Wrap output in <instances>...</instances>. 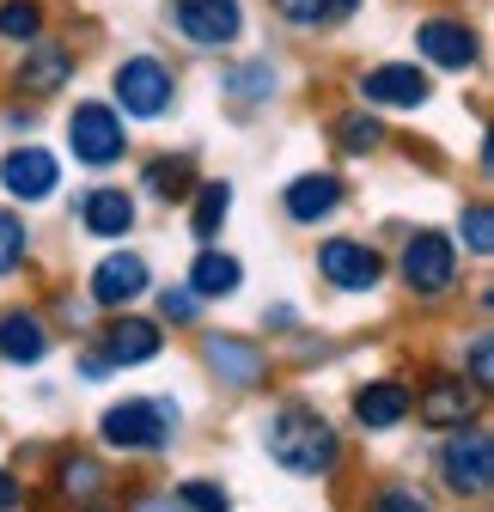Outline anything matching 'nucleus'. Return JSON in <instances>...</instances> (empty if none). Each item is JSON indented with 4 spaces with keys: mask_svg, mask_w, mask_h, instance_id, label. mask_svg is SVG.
Here are the masks:
<instances>
[{
    "mask_svg": "<svg viewBox=\"0 0 494 512\" xmlns=\"http://www.w3.org/2000/svg\"><path fill=\"white\" fill-rule=\"evenodd\" d=\"M269 7L293 25V31H330L342 19L360 13V0H269Z\"/></svg>",
    "mask_w": 494,
    "mask_h": 512,
    "instance_id": "22",
    "label": "nucleus"
},
{
    "mask_svg": "<svg viewBox=\"0 0 494 512\" xmlns=\"http://www.w3.org/2000/svg\"><path fill=\"white\" fill-rule=\"evenodd\" d=\"M0 37L7 43H37L43 37V0H0Z\"/></svg>",
    "mask_w": 494,
    "mask_h": 512,
    "instance_id": "27",
    "label": "nucleus"
},
{
    "mask_svg": "<svg viewBox=\"0 0 494 512\" xmlns=\"http://www.w3.org/2000/svg\"><path fill=\"white\" fill-rule=\"evenodd\" d=\"M318 275L336 287V293H373L385 281V256L360 238H324L318 244Z\"/></svg>",
    "mask_w": 494,
    "mask_h": 512,
    "instance_id": "8",
    "label": "nucleus"
},
{
    "mask_svg": "<svg viewBox=\"0 0 494 512\" xmlns=\"http://www.w3.org/2000/svg\"><path fill=\"white\" fill-rule=\"evenodd\" d=\"M68 147H74V159L92 165V171L116 165L122 153H129V128H122V110H116L110 98L74 104V116H68Z\"/></svg>",
    "mask_w": 494,
    "mask_h": 512,
    "instance_id": "4",
    "label": "nucleus"
},
{
    "mask_svg": "<svg viewBox=\"0 0 494 512\" xmlns=\"http://www.w3.org/2000/svg\"><path fill=\"white\" fill-rule=\"evenodd\" d=\"M49 354V330L37 311H7L0 317V360L7 366H37Z\"/></svg>",
    "mask_w": 494,
    "mask_h": 512,
    "instance_id": "20",
    "label": "nucleus"
},
{
    "mask_svg": "<svg viewBox=\"0 0 494 512\" xmlns=\"http://www.w3.org/2000/svg\"><path fill=\"white\" fill-rule=\"evenodd\" d=\"M98 342H104V360H110V366H147V360H159V348H165L159 324H153V317H135V311L110 317Z\"/></svg>",
    "mask_w": 494,
    "mask_h": 512,
    "instance_id": "16",
    "label": "nucleus"
},
{
    "mask_svg": "<svg viewBox=\"0 0 494 512\" xmlns=\"http://www.w3.org/2000/svg\"><path fill=\"white\" fill-rule=\"evenodd\" d=\"M141 189H147V196H159V202H190V189H196V159H190V153L153 159V165L141 171Z\"/></svg>",
    "mask_w": 494,
    "mask_h": 512,
    "instance_id": "21",
    "label": "nucleus"
},
{
    "mask_svg": "<svg viewBox=\"0 0 494 512\" xmlns=\"http://www.w3.org/2000/svg\"><path fill=\"white\" fill-rule=\"evenodd\" d=\"M440 476H446V488L464 494V500H482V494L494 488V445H488L482 427H452L446 452H440Z\"/></svg>",
    "mask_w": 494,
    "mask_h": 512,
    "instance_id": "5",
    "label": "nucleus"
},
{
    "mask_svg": "<svg viewBox=\"0 0 494 512\" xmlns=\"http://www.w3.org/2000/svg\"><path fill=\"white\" fill-rule=\"evenodd\" d=\"M409 409L427 421V427H464L470 415H476V384H464V378H434L421 397H409Z\"/></svg>",
    "mask_w": 494,
    "mask_h": 512,
    "instance_id": "17",
    "label": "nucleus"
},
{
    "mask_svg": "<svg viewBox=\"0 0 494 512\" xmlns=\"http://www.w3.org/2000/svg\"><path fill=\"white\" fill-rule=\"evenodd\" d=\"M373 512H427V506H421V500H415V494H409V488H385V494H379V506H373Z\"/></svg>",
    "mask_w": 494,
    "mask_h": 512,
    "instance_id": "34",
    "label": "nucleus"
},
{
    "mask_svg": "<svg viewBox=\"0 0 494 512\" xmlns=\"http://www.w3.org/2000/svg\"><path fill=\"white\" fill-rule=\"evenodd\" d=\"M238 281H244V269H238V256H226V250H202L196 269H190V293L196 299H232Z\"/></svg>",
    "mask_w": 494,
    "mask_h": 512,
    "instance_id": "23",
    "label": "nucleus"
},
{
    "mask_svg": "<svg viewBox=\"0 0 494 512\" xmlns=\"http://www.w3.org/2000/svg\"><path fill=\"white\" fill-rule=\"evenodd\" d=\"M80 232L92 238H129L135 232V196H122V189L98 183L80 196Z\"/></svg>",
    "mask_w": 494,
    "mask_h": 512,
    "instance_id": "18",
    "label": "nucleus"
},
{
    "mask_svg": "<svg viewBox=\"0 0 494 512\" xmlns=\"http://www.w3.org/2000/svg\"><path fill=\"white\" fill-rule=\"evenodd\" d=\"M171 31L183 43H196V49H232L238 31H244V7L238 0H171Z\"/></svg>",
    "mask_w": 494,
    "mask_h": 512,
    "instance_id": "6",
    "label": "nucleus"
},
{
    "mask_svg": "<svg viewBox=\"0 0 494 512\" xmlns=\"http://www.w3.org/2000/svg\"><path fill=\"white\" fill-rule=\"evenodd\" d=\"M177 433V403L171 397H129L110 403L98 421V439L116 445V452H165Z\"/></svg>",
    "mask_w": 494,
    "mask_h": 512,
    "instance_id": "2",
    "label": "nucleus"
},
{
    "mask_svg": "<svg viewBox=\"0 0 494 512\" xmlns=\"http://www.w3.org/2000/svg\"><path fill=\"white\" fill-rule=\"evenodd\" d=\"M409 384H397V378H379V384H360L354 391V421L360 427H373V433H385V427H397L403 415H409Z\"/></svg>",
    "mask_w": 494,
    "mask_h": 512,
    "instance_id": "19",
    "label": "nucleus"
},
{
    "mask_svg": "<svg viewBox=\"0 0 494 512\" xmlns=\"http://www.w3.org/2000/svg\"><path fill=\"white\" fill-rule=\"evenodd\" d=\"M196 311H202V299L190 287H165L159 293V317H165V324H196Z\"/></svg>",
    "mask_w": 494,
    "mask_h": 512,
    "instance_id": "32",
    "label": "nucleus"
},
{
    "mask_svg": "<svg viewBox=\"0 0 494 512\" xmlns=\"http://www.w3.org/2000/svg\"><path fill=\"white\" fill-rule=\"evenodd\" d=\"M177 500L190 506V512H232L226 488H220V482H202V476H196V482H183V488H177Z\"/></svg>",
    "mask_w": 494,
    "mask_h": 512,
    "instance_id": "31",
    "label": "nucleus"
},
{
    "mask_svg": "<svg viewBox=\"0 0 494 512\" xmlns=\"http://www.w3.org/2000/svg\"><path fill=\"white\" fill-rule=\"evenodd\" d=\"M427 98H434V86L415 61H379L360 74V110H421Z\"/></svg>",
    "mask_w": 494,
    "mask_h": 512,
    "instance_id": "9",
    "label": "nucleus"
},
{
    "mask_svg": "<svg viewBox=\"0 0 494 512\" xmlns=\"http://www.w3.org/2000/svg\"><path fill=\"white\" fill-rule=\"evenodd\" d=\"M135 512H190V506H183L177 494H141V500H135Z\"/></svg>",
    "mask_w": 494,
    "mask_h": 512,
    "instance_id": "35",
    "label": "nucleus"
},
{
    "mask_svg": "<svg viewBox=\"0 0 494 512\" xmlns=\"http://www.w3.org/2000/svg\"><path fill=\"white\" fill-rule=\"evenodd\" d=\"M330 141H336L348 159H366V153H379V147H385V128H379L373 110H348V116L330 122Z\"/></svg>",
    "mask_w": 494,
    "mask_h": 512,
    "instance_id": "24",
    "label": "nucleus"
},
{
    "mask_svg": "<svg viewBox=\"0 0 494 512\" xmlns=\"http://www.w3.org/2000/svg\"><path fill=\"white\" fill-rule=\"evenodd\" d=\"M147 256L141 250H110L104 263L92 269V299L104 305V311H129L141 293H147Z\"/></svg>",
    "mask_w": 494,
    "mask_h": 512,
    "instance_id": "12",
    "label": "nucleus"
},
{
    "mask_svg": "<svg viewBox=\"0 0 494 512\" xmlns=\"http://www.w3.org/2000/svg\"><path fill=\"white\" fill-rule=\"evenodd\" d=\"M202 360L220 384H232V391H251V384L269 372V354L257 342H244V336H208L202 342Z\"/></svg>",
    "mask_w": 494,
    "mask_h": 512,
    "instance_id": "15",
    "label": "nucleus"
},
{
    "mask_svg": "<svg viewBox=\"0 0 494 512\" xmlns=\"http://www.w3.org/2000/svg\"><path fill=\"white\" fill-rule=\"evenodd\" d=\"M415 49H421L427 61H434V68L464 74V68H476L482 37H476L464 19H421V25H415Z\"/></svg>",
    "mask_w": 494,
    "mask_h": 512,
    "instance_id": "11",
    "label": "nucleus"
},
{
    "mask_svg": "<svg viewBox=\"0 0 494 512\" xmlns=\"http://www.w3.org/2000/svg\"><path fill=\"white\" fill-rule=\"evenodd\" d=\"M25 250H31V232H25V220L0 208V275H13V269L25 263Z\"/></svg>",
    "mask_w": 494,
    "mask_h": 512,
    "instance_id": "30",
    "label": "nucleus"
},
{
    "mask_svg": "<svg viewBox=\"0 0 494 512\" xmlns=\"http://www.w3.org/2000/svg\"><path fill=\"white\" fill-rule=\"evenodd\" d=\"M342 208V177L336 171H305V177H293L287 189H281V214L293 220V226H318V220H330Z\"/></svg>",
    "mask_w": 494,
    "mask_h": 512,
    "instance_id": "14",
    "label": "nucleus"
},
{
    "mask_svg": "<svg viewBox=\"0 0 494 512\" xmlns=\"http://www.w3.org/2000/svg\"><path fill=\"white\" fill-rule=\"evenodd\" d=\"M470 384H476V391H488V384H494V348H488V336L470 342Z\"/></svg>",
    "mask_w": 494,
    "mask_h": 512,
    "instance_id": "33",
    "label": "nucleus"
},
{
    "mask_svg": "<svg viewBox=\"0 0 494 512\" xmlns=\"http://www.w3.org/2000/svg\"><path fill=\"white\" fill-rule=\"evenodd\" d=\"M110 98H116L122 116L153 122V116H165L177 104V74L159 55H129V61H116V74H110Z\"/></svg>",
    "mask_w": 494,
    "mask_h": 512,
    "instance_id": "3",
    "label": "nucleus"
},
{
    "mask_svg": "<svg viewBox=\"0 0 494 512\" xmlns=\"http://www.w3.org/2000/svg\"><path fill=\"white\" fill-rule=\"evenodd\" d=\"M55 482H61V494H68V500H80V506H92L98 494H104V464H92V458H61V470H55Z\"/></svg>",
    "mask_w": 494,
    "mask_h": 512,
    "instance_id": "26",
    "label": "nucleus"
},
{
    "mask_svg": "<svg viewBox=\"0 0 494 512\" xmlns=\"http://www.w3.org/2000/svg\"><path fill=\"white\" fill-rule=\"evenodd\" d=\"M19 92L25 98H55L61 86L74 80V49L68 43H49V37H37V43H25V55H19Z\"/></svg>",
    "mask_w": 494,
    "mask_h": 512,
    "instance_id": "13",
    "label": "nucleus"
},
{
    "mask_svg": "<svg viewBox=\"0 0 494 512\" xmlns=\"http://www.w3.org/2000/svg\"><path fill=\"white\" fill-rule=\"evenodd\" d=\"M452 275H458V244L446 232H434V226L409 232V244H403V281H409V293L440 299L452 287Z\"/></svg>",
    "mask_w": 494,
    "mask_h": 512,
    "instance_id": "7",
    "label": "nucleus"
},
{
    "mask_svg": "<svg viewBox=\"0 0 494 512\" xmlns=\"http://www.w3.org/2000/svg\"><path fill=\"white\" fill-rule=\"evenodd\" d=\"M458 238H464L470 256H488V250H494V208H488L482 196L464 202V214H458Z\"/></svg>",
    "mask_w": 494,
    "mask_h": 512,
    "instance_id": "29",
    "label": "nucleus"
},
{
    "mask_svg": "<svg viewBox=\"0 0 494 512\" xmlns=\"http://www.w3.org/2000/svg\"><path fill=\"white\" fill-rule=\"evenodd\" d=\"M263 445H269V458H275L281 470H293V476H330L336 458H342L336 427H330L318 409H305V403L275 409L269 427H263Z\"/></svg>",
    "mask_w": 494,
    "mask_h": 512,
    "instance_id": "1",
    "label": "nucleus"
},
{
    "mask_svg": "<svg viewBox=\"0 0 494 512\" xmlns=\"http://www.w3.org/2000/svg\"><path fill=\"white\" fill-rule=\"evenodd\" d=\"M226 214H232V183H196V238L202 244H214L220 238V226H226Z\"/></svg>",
    "mask_w": 494,
    "mask_h": 512,
    "instance_id": "25",
    "label": "nucleus"
},
{
    "mask_svg": "<svg viewBox=\"0 0 494 512\" xmlns=\"http://www.w3.org/2000/svg\"><path fill=\"white\" fill-rule=\"evenodd\" d=\"M226 92L238 104H269L275 98V68L269 61H244V68H226Z\"/></svg>",
    "mask_w": 494,
    "mask_h": 512,
    "instance_id": "28",
    "label": "nucleus"
},
{
    "mask_svg": "<svg viewBox=\"0 0 494 512\" xmlns=\"http://www.w3.org/2000/svg\"><path fill=\"white\" fill-rule=\"evenodd\" d=\"M19 500H25V488H19V476H13V470H0V512H13Z\"/></svg>",
    "mask_w": 494,
    "mask_h": 512,
    "instance_id": "36",
    "label": "nucleus"
},
{
    "mask_svg": "<svg viewBox=\"0 0 494 512\" xmlns=\"http://www.w3.org/2000/svg\"><path fill=\"white\" fill-rule=\"evenodd\" d=\"M0 189H7L13 202H49L55 189H61V165L49 147H13L7 159H0Z\"/></svg>",
    "mask_w": 494,
    "mask_h": 512,
    "instance_id": "10",
    "label": "nucleus"
}]
</instances>
